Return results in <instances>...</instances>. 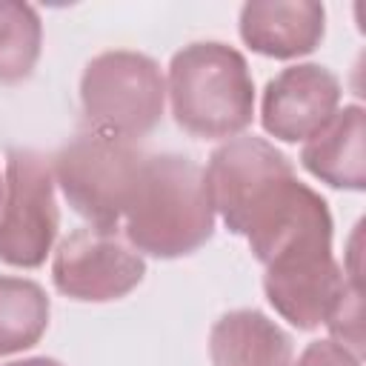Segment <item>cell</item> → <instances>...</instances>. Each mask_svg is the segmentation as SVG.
I'll return each mask as SVG.
<instances>
[{
  "mask_svg": "<svg viewBox=\"0 0 366 366\" xmlns=\"http://www.w3.org/2000/svg\"><path fill=\"white\" fill-rule=\"evenodd\" d=\"M212 212L232 234L249 240L257 263H269L292 240L335 229L326 200L295 177L289 157L269 140L240 134L217 146L203 172Z\"/></svg>",
  "mask_w": 366,
  "mask_h": 366,
  "instance_id": "1",
  "label": "cell"
},
{
  "mask_svg": "<svg viewBox=\"0 0 366 366\" xmlns=\"http://www.w3.org/2000/svg\"><path fill=\"white\" fill-rule=\"evenodd\" d=\"M123 220L140 254L172 260L197 252L214 234L203 169L183 154H146Z\"/></svg>",
  "mask_w": 366,
  "mask_h": 366,
  "instance_id": "2",
  "label": "cell"
},
{
  "mask_svg": "<svg viewBox=\"0 0 366 366\" xmlns=\"http://www.w3.org/2000/svg\"><path fill=\"white\" fill-rule=\"evenodd\" d=\"M169 100L177 126L194 137L240 134L254 117V80L246 57L217 40L183 46L169 63Z\"/></svg>",
  "mask_w": 366,
  "mask_h": 366,
  "instance_id": "3",
  "label": "cell"
},
{
  "mask_svg": "<svg viewBox=\"0 0 366 366\" xmlns=\"http://www.w3.org/2000/svg\"><path fill=\"white\" fill-rule=\"evenodd\" d=\"M143 160L146 154L134 140L83 132L54 154L51 174L80 217L94 229H117Z\"/></svg>",
  "mask_w": 366,
  "mask_h": 366,
  "instance_id": "4",
  "label": "cell"
},
{
  "mask_svg": "<svg viewBox=\"0 0 366 366\" xmlns=\"http://www.w3.org/2000/svg\"><path fill=\"white\" fill-rule=\"evenodd\" d=\"M166 103V80L160 66L140 51L114 49L89 60L80 77V106L89 132L114 137H143L160 117Z\"/></svg>",
  "mask_w": 366,
  "mask_h": 366,
  "instance_id": "5",
  "label": "cell"
},
{
  "mask_svg": "<svg viewBox=\"0 0 366 366\" xmlns=\"http://www.w3.org/2000/svg\"><path fill=\"white\" fill-rule=\"evenodd\" d=\"M57 229L60 212L51 163L34 149H11L6 154L0 200V260L17 269L43 266Z\"/></svg>",
  "mask_w": 366,
  "mask_h": 366,
  "instance_id": "6",
  "label": "cell"
},
{
  "mask_svg": "<svg viewBox=\"0 0 366 366\" xmlns=\"http://www.w3.org/2000/svg\"><path fill=\"white\" fill-rule=\"evenodd\" d=\"M146 274V260L117 229H77L60 240L51 260L54 289L71 300L106 303L126 297Z\"/></svg>",
  "mask_w": 366,
  "mask_h": 366,
  "instance_id": "7",
  "label": "cell"
},
{
  "mask_svg": "<svg viewBox=\"0 0 366 366\" xmlns=\"http://www.w3.org/2000/svg\"><path fill=\"white\" fill-rule=\"evenodd\" d=\"M340 94V80L326 66H289L266 83L260 100V123L274 140H309L335 117Z\"/></svg>",
  "mask_w": 366,
  "mask_h": 366,
  "instance_id": "8",
  "label": "cell"
},
{
  "mask_svg": "<svg viewBox=\"0 0 366 366\" xmlns=\"http://www.w3.org/2000/svg\"><path fill=\"white\" fill-rule=\"evenodd\" d=\"M326 31V9L315 0H249L240 9L243 43L274 60L312 54Z\"/></svg>",
  "mask_w": 366,
  "mask_h": 366,
  "instance_id": "9",
  "label": "cell"
},
{
  "mask_svg": "<svg viewBox=\"0 0 366 366\" xmlns=\"http://www.w3.org/2000/svg\"><path fill=\"white\" fill-rule=\"evenodd\" d=\"M303 169L332 189H366V112L352 103L300 149Z\"/></svg>",
  "mask_w": 366,
  "mask_h": 366,
  "instance_id": "10",
  "label": "cell"
},
{
  "mask_svg": "<svg viewBox=\"0 0 366 366\" xmlns=\"http://www.w3.org/2000/svg\"><path fill=\"white\" fill-rule=\"evenodd\" d=\"M212 366H292V337L257 309H234L209 332Z\"/></svg>",
  "mask_w": 366,
  "mask_h": 366,
  "instance_id": "11",
  "label": "cell"
},
{
  "mask_svg": "<svg viewBox=\"0 0 366 366\" xmlns=\"http://www.w3.org/2000/svg\"><path fill=\"white\" fill-rule=\"evenodd\" d=\"M51 303L40 283L0 274V355L31 349L49 326Z\"/></svg>",
  "mask_w": 366,
  "mask_h": 366,
  "instance_id": "12",
  "label": "cell"
},
{
  "mask_svg": "<svg viewBox=\"0 0 366 366\" xmlns=\"http://www.w3.org/2000/svg\"><path fill=\"white\" fill-rule=\"evenodd\" d=\"M43 23L34 6L0 0V83L26 80L40 57Z\"/></svg>",
  "mask_w": 366,
  "mask_h": 366,
  "instance_id": "13",
  "label": "cell"
},
{
  "mask_svg": "<svg viewBox=\"0 0 366 366\" xmlns=\"http://www.w3.org/2000/svg\"><path fill=\"white\" fill-rule=\"evenodd\" d=\"M292 366H360V355H355L346 346H340L337 340L326 337V340H312L300 352L297 363H292Z\"/></svg>",
  "mask_w": 366,
  "mask_h": 366,
  "instance_id": "14",
  "label": "cell"
},
{
  "mask_svg": "<svg viewBox=\"0 0 366 366\" xmlns=\"http://www.w3.org/2000/svg\"><path fill=\"white\" fill-rule=\"evenodd\" d=\"M6 366H63V363L54 360V357H26V360H14V363H6Z\"/></svg>",
  "mask_w": 366,
  "mask_h": 366,
  "instance_id": "15",
  "label": "cell"
},
{
  "mask_svg": "<svg viewBox=\"0 0 366 366\" xmlns=\"http://www.w3.org/2000/svg\"><path fill=\"white\" fill-rule=\"evenodd\" d=\"M0 197H3V183H0Z\"/></svg>",
  "mask_w": 366,
  "mask_h": 366,
  "instance_id": "16",
  "label": "cell"
}]
</instances>
